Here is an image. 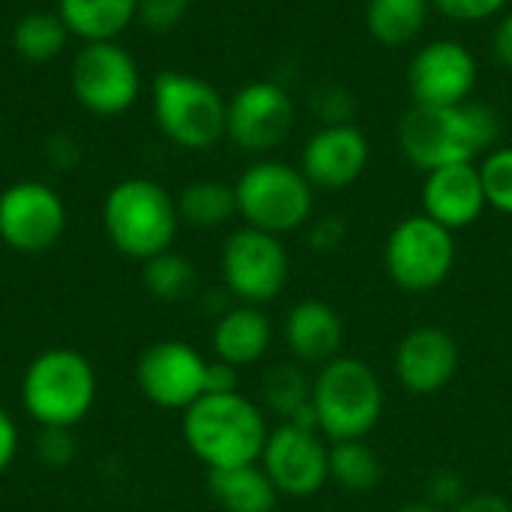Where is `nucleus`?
<instances>
[{
    "label": "nucleus",
    "instance_id": "obj_1",
    "mask_svg": "<svg viewBox=\"0 0 512 512\" xmlns=\"http://www.w3.org/2000/svg\"><path fill=\"white\" fill-rule=\"evenodd\" d=\"M501 135L495 108L483 102L459 105H411L399 120V147L420 171L474 162Z\"/></svg>",
    "mask_w": 512,
    "mask_h": 512
},
{
    "label": "nucleus",
    "instance_id": "obj_2",
    "mask_svg": "<svg viewBox=\"0 0 512 512\" xmlns=\"http://www.w3.org/2000/svg\"><path fill=\"white\" fill-rule=\"evenodd\" d=\"M267 435L264 411L243 393H207L183 411L186 447L207 471L261 462Z\"/></svg>",
    "mask_w": 512,
    "mask_h": 512
},
{
    "label": "nucleus",
    "instance_id": "obj_3",
    "mask_svg": "<svg viewBox=\"0 0 512 512\" xmlns=\"http://www.w3.org/2000/svg\"><path fill=\"white\" fill-rule=\"evenodd\" d=\"M318 432L336 441H363L384 414V387L369 363L339 354L312 378Z\"/></svg>",
    "mask_w": 512,
    "mask_h": 512
},
{
    "label": "nucleus",
    "instance_id": "obj_4",
    "mask_svg": "<svg viewBox=\"0 0 512 512\" xmlns=\"http://www.w3.org/2000/svg\"><path fill=\"white\" fill-rule=\"evenodd\" d=\"M102 228L120 255L147 261L159 252H168L177 237V198L147 177L120 180L105 195Z\"/></svg>",
    "mask_w": 512,
    "mask_h": 512
},
{
    "label": "nucleus",
    "instance_id": "obj_5",
    "mask_svg": "<svg viewBox=\"0 0 512 512\" xmlns=\"http://www.w3.org/2000/svg\"><path fill=\"white\" fill-rule=\"evenodd\" d=\"M96 399V372L84 354L69 348L42 351L21 378L24 411L45 429L78 426Z\"/></svg>",
    "mask_w": 512,
    "mask_h": 512
},
{
    "label": "nucleus",
    "instance_id": "obj_6",
    "mask_svg": "<svg viewBox=\"0 0 512 512\" xmlns=\"http://www.w3.org/2000/svg\"><path fill=\"white\" fill-rule=\"evenodd\" d=\"M150 96L156 126L171 144L183 150H210L225 138L228 102L210 81L165 69L153 78Z\"/></svg>",
    "mask_w": 512,
    "mask_h": 512
},
{
    "label": "nucleus",
    "instance_id": "obj_7",
    "mask_svg": "<svg viewBox=\"0 0 512 512\" xmlns=\"http://www.w3.org/2000/svg\"><path fill=\"white\" fill-rule=\"evenodd\" d=\"M234 192L237 216H243L249 228L276 237L306 225L315 207V186L306 180V174L276 159L249 165L234 183Z\"/></svg>",
    "mask_w": 512,
    "mask_h": 512
},
{
    "label": "nucleus",
    "instance_id": "obj_8",
    "mask_svg": "<svg viewBox=\"0 0 512 512\" xmlns=\"http://www.w3.org/2000/svg\"><path fill=\"white\" fill-rule=\"evenodd\" d=\"M456 264L453 231L426 213L402 219L384 246L387 276L408 294H426L447 282Z\"/></svg>",
    "mask_w": 512,
    "mask_h": 512
},
{
    "label": "nucleus",
    "instance_id": "obj_9",
    "mask_svg": "<svg viewBox=\"0 0 512 512\" xmlns=\"http://www.w3.org/2000/svg\"><path fill=\"white\" fill-rule=\"evenodd\" d=\"M69 87L84 111L96 117H117L138 102L141 69L117 39L84 42L72 57Z\"/></svg>",
    "mask_w": 512,
    "mask_h": 512
},
{
    "label": "nucleus",
    "instance_id": "obj_10",
    "mask_svg": "<svg viewBox=\"0 0 512 512\" xmlns=\"http://www.w3.org/2000/svg\"><path fill=\"white\" fill-rule=\"evenodd\" d=\"M222 279L231 297L249 306L276 300L288 282V252L276 234L237 228L222 249Z\"/></svg>",
    "mask_w": 512,
    "mask_h": 512
},
{
    "label": "nucleus",
    "instance_id": "obj_11",
    "mask_svg": "<svg viewBox=\"0 0 512 512\" xmlns=\"http://www.w3.org/2000/svg\"><path fill=\"white\" fill-rule=\"evenodd\" d=\"M276 492L285 498H312L330 483V444L318 429L279 423L264 444L261 462Z\"/></svg>",
    "mask_w": 512,
    "mask_h": 512
},
{
    "label": "nucleus",
    "instance_id": "obj_12",
    "mask_svg": "<svg viewBox=\"0 0 512 512\" xmlns=\"http://www.w3.org/2000/svg\"><path fill=\"white\" fill-rule=\"evenodd\" d=\"M66 228L63 198L39 180H21L0 192V240L24 255L51 249Z\"/></svg>",
    "mask_w": 512,
    "mask_h": 512
},
{
    "label": "nucleus",
    "instance_id": "obj_13",
    "mask_svg": "<svg viewBox=\"0 0 512 512\" xmlns=\"http://www.w3.org/2000/svg\"><path fill=\"white\" fill-rule=\"evenodd\" d=\"M135 381L153 405L186 411L207 393V360L186 342H153L135 363Z\"/></svg>",
    "mask_w": 512,
    "mask_h": 512
},
{
    "label": "nucleus",
    "instance_id": "obj_14",
    "mask_svg": "<svg viewBox=\"0 0 512 512\" xmlns=\"http://www.w3.org/2000/svg\"><path fill=\"white\" fill-rule=\"evenodd\" d=\"M294 99L276 81H249L228 99L225 135L246 153L279 147L294 129Z\"/></svg>",
    "mask_w": 512,
    "mask_h": 512
},
{
    "label": "nucleus",
    "instance_id": "obj_15",
    "mask_svg": "<svg viewBox=\"0 0 512 512\" xmlns=\"http://www.w3.org/2000/svg\"><path fill=\"white\" fill-rule=\"evenodd\" d=\"M474 84H477V60L456 39H435L423 45L408 69V90L414 105L468 102Z\"/></svg>",
    "mask_w": 512,
    "mask_h": 512
},
{
    "label": "nucleus",
    "instance_id": "obj_16",
    "mask_svg": "<svg viewBox=\"0 0 512 512\" xmlns=\"http://www.w3.org/2000/svg\"><path fill=\"white\" fill-rule=\"evenodd\" d=\"M369 165V141L360 126H321L303 147V174L315 189L336 192L360 180Z\"/></svg>",
    "mask_w": 512,
    "mask_h": 512
},
{
    "label": "nucleus",
    "instance_id": "obj_17",
    "mask_svg": "<svg viewBox=\"0 0 512 512\" xmlns=\"http://www.w3.org/2000/svg\"><path fill=\"white\" fill-rule=\"evenodd\" d=\"M459 369V345L441 327H414L396 348V378L414 396L441 393Z\"/></svg>",
    "mask_w": 512,
    "mask_h": 512
},
{
    "label": "nucleus",
    "instance_id": "obj_18",
    "mask_svg": "<svg viewBox=\"0 0 512 512\" xmlns=\"http://www.w3.org/2000/svg\"><path fill=\"white\" fill-rule=\"evenodd\" d=\"M486 192L477 162L444 165L426 174L423 183V213L438 225L459 231L474 225L486 210Z\"/></svg>",
    "mask_w": 512,
    "mask_h": 512
},
{
    "label": "nucleus",
    "instance_id": "obj_19",
    "mask_svg": "<svg viewBox=\"0 0 512 512\" xmlns=\"http://www.w3.org/2000/svg\"><path fill=\"white\" fill-rule=\"evenodd\" d=\"M285 345L297 363L324 366L342 354L345 321L324 300H303L285 318Z\"/></svg>",
    "mask_w": 512,
    "mask_h": 512
},
{
    "label": "nucleus",
    "instance_id": "obj_20",
    "mask_svg": "<svg viewBox=\"0 0 512 512\" xmlns=\"http://www.w3.org/2000/svg\"><path fill=\"white\" fill-rule=\"evenodd\" d=\"M270 339H273V327L261 306H249V303L231 306L213 324L216 360L231 363L237 369L258 363L267 354Z\"/></svg>",
    "mask_w": 512,
    "mask_h": 512
},
{
    "label": "nucleus",
    "instance_id": "obj_21",
    "mask_svg": "<svg viewBox=\"0 0 512 512\" xmlns=\"http://www.w3.org/2000/svg\"><path fill=\"white\" fill-rule=\"evenodd\" d=\"M57 15L84 42H114L138 21V0H57Z\"/></svg>",
    "mask_w": 512,
    "mask_h": 512
},
{
    "label": "nucleus",
    "instance_id": "obj_22",
    "mask_svg": "<svg viewBox=\"0 0 512 512\" xmlns=\"http://www.w3.org/2000/svg\"><path fill=\"white\" fill-rule=\"evenodd\" d=\"M207 486L225 512H273L279 504V492L258 462L210 471Z\"/></svg>",
    "mask_w": 512,
    "mask_h": 512
},
{
    "label": "nucleus",
    "instance_id": "obj_23",
    "mask_svg": "<svg viewBox=\"0 0 512 512\" xmlns=\"http://www.w3.org/2000/svg\"><path fill=\"white\" fill-rule=\"evenodd\" d=\"M264 405L282 420L303 429H318L315 408H312V381L303 375L297 363H279L264 375L261 384Z\"/></svg>",
    "mask_w": 512,
    "mask_h": 512
},
{
    "label": "nucleus",
    "instance_id": "obj_24",
    "mask_svg": "<svg viewBox=\"0 0 512 512\" xmlns=\"http://www.w3.org/2000/svg\"><path fill=\"white\" fill-rule=\"evenodd\" d=\"M429 9L432 0H369L366 27L381 45L399 48L423 33Z\"/></svg>",
    "mask_w": 512,
    "mask_h": 512
},
{
    "label": "nucleus",
    "instance_id": "obj_25",
    "mask_svg": "<svg viewBox=\"0 0 512 512\" xmlns=\"http://www.w3.org/2000/svg\"><path fill=\"white\" fill-rule=\"evenodd\" d=\"M180 222L210 231L237 216V192L222 180H195L177 198Z\"/></svg>",
    "mask_w": 512,
    "mask_h": 512
},
{
    "label": "nucleus",
    "instance_id": "obj_26",
    "mask_svg": "<svg viewBox=\"0 0 512 512\" xmlns=\"http://www.w3.org/2000/svg\"><path fill=\"white\" fill-rule=\"evenodd\" d=\"M69 36L72 33L66 30L63 18L57 12L33 9V12H24L15 21V27H12V48L18 51V57H24L30 63H48L57 54H63Z\"/></svg>",
    "mask_w": 512,
    "mask_h": 512
},
{
    "label": "nucleus",
    "instance_id": "obj_27",
    "mask_svg": "<svg viewBox=\"0 0 512 512\" xmlns=\"http://www.w3.org/2000/svg\"><path fill=\"white\" fill-rule=\"evenodd\" d=\"M381 459L363 441H336L330 444V480L345 492L366 495L381 483Z\"/></svg>",
    "mask_w": 512,
    "mask_h": 512
},
{
    "label": "nucleus",
    "instance_id": "obj_28",
    "mask_svg": "<svg viewBox=\"0 0 512 512\" xmlns=\"http://www.w3.org/2000/svg\"><path fill=\"white\" fill-rule=\"evenodd\" d=\"M141 282L150 297L162 303H180L195 291V267L177 252H159L144 261Z\"/></svg>",
    "mask_w": 512,
    "mask_h": 512
},
{
    "label": "nucleus",
    "instance_id": "obj_29",
    "mask_svg": "<svg viewBox=\"0 0 512 512\" xmlns=\"http://www.w3.org/2000/svg\"><path fill=\"white\" fill-rule=\"evenodd\" d=\"M480 180L486 192V204L498 213L512 216V147L489 150L480 162Z\"/></svg>",
    "mask_w": 512,
    "mask_h": 512
},
{
    "label": "nucleus",
    "instance_id": "obj_30",
    "mask_svg": "<svg viewBox=\"0 0 512 512\" xmlns=\"http://www.w3.org/2000/svg\"><path fill=\"white\" fill-rule=\"evenodd\" d=\"M312 111L318 114V120L324 126H336V123H351L354 114V96L348 87L339 84H324L312 93Z\"/></svg>",
    "mask_w": 512,
    "mask_h": 512
},
{
    "label": "nucleus",
    "instance_id": "obj_31",
    "mask_svg": "<svg viewBox=\"0 0 512 512\" xmlns=\"http://www.w3.org/2000/svg\"><path fill=\"white\" fill-rule=\"evenodd\" d=\"M189 3L192 0H138V21L153 33H168L186 18Z\"/></svg>",
    "mask_w": 512,
    "mask_h": 512
},
{
    "label": "nucleus",
    "instance_id": "obj_32",
    "mask_svg": "<svg viewBox=\"0 0 512 512\" xmlns=\"http://www.w3.org/2000/svg\"><path fill=\"white\" fill-rule=\"evenodd\" d=\"M36 456L42 465L48 468H66L75 459V441H72V429H54L45 426L36 438Z\"/></svg>",
    "mask_w": 512,
    "mask_h": 512
},
{
    "label": "nucleus",
    "instance_id": "obj_33",
    "mask_svg": "<svg viewBox=\"0 0 512 512\" xmlns=\"http://www.w3.org/2000/svg\"><path fill=\"white\" fill-rule=\"evenodd\" d=\"M507 3L510 0H432V6L453 21H486L498 15Z\"/></svg>",
    "mask_w": 512,
    "mask_h": 512
},
{
    "label": "nucleus",
    "instance_id": "obj_34",
    "mask_svg": "<svg viewBox=\"0 0 512 512\" xmlns=\"http://www.w3.org/2000/svg\"><path fill=\"white\" fill-rule=\"evenodd\" d=\"M468 495L462 492V480H459V474H453V471H438L432 480H429V498L426 501H432L435 507H441L444 512H450L459 501H465Z\"/></svg>",
    "mask_w": 512,
    "mask_h": 512
},
{
    "label": "nucleus",
    "instance_id": "obj_35",
    "mask_svg": "<svg viewBox=\"0 0 512 512\" xmlns=\"http://www.w3.org/2000/svg\"><path fill=\"white\" fill-rule=\"evenodd\" d=\"M342 240H345V222L336 219V216H324V219L315 222L312 231H309V243H312L318 252H330V249H336Z\"/></svg>",
    "mask_w": 512,
    "mask_h": 512
},
{
    "label": "nucleus",
    "instance_id": "obj_36",
    "mask_svg": "<svg viewBox=\"0 0 512 512\" xmlns=\"http://www.w3.org/2000/svg\"><path fill=\"white\" fill-rule=\"evenodd\" d=\"M45 156L51 159V165L54 168H60V171H66V168H75V162H78V144H75V138L72 135H66V132H57V135H51V141L45 144Z\"/></svg>",
    "mask_w": 512,
    "mask_h": 512
},
{
    "label": "nucleus",
    "instance_id": "obj_37",
    "mask_svg": "<svg viewBox=\"0 0 512 512\" xmlns=\"http://www.w3.org/2000/svg\"><path fill=\"white\" fill-rule=\"evenodd\" d=\"M207 393H240V375L237 366L213 360L207 363ZM204 393V396H207Z\"/></svg>",
    "mask_w": 512,
    "mask_h": 512
},
{
    "label": "nucleus",
    "instance_id": "obj_38",
    "mask_svg": "<svg viewBox=\"0 0 512 512\" xmlns=\"http://www.w3.org/2000/svg\"><path fill=\"white\" fill-rule=\"evenodd\" d=\"M450 512H512V504L501 495L483 492V495H468L465 501H459Z\"/></svg>",
    "mask_w": 512,
    "mask_h": 512
},
{
    "label": "nucleus",
    "instance_id": "obj_39",
    "mask_svg": "<svg viewBox=\"0 0 512 512\" xmlns=\"http://www.w3.org/2000/svg\"><path fill=\"white\" fill-rule=\"evenodd\" d=\"M15 453H18V429L12 417L0 408V474L12 465Z\"/></svg>",
    "mask_w": 512,
    "mask_h": 512
},
{
    "label": "nucleus",
    "instance_id": "obj_40",
    "mask_svg": "<svg viewBox=\"0 0 512 512\" xmlns=\"http://www.w3.org/2000/svg\"><path fill=\"white\" fill-rule=\"evenodd\" d=\"M495 57H498V63L512 69V12L501 18V24L495 30Z\"/></svg>",
    "mask_w": 512,
    "mask_h": 512
},
{
    "label": "nucleus",
    "instance_id": "obj_41",
    "mask_svg": "<svg viewBox=\"0 0 512 512\" xmlns=\"http://www.w3.org/2000/svg\"><path fill=\"white\" fill-rule=\"evenodd\" d=\"M396 512H444L441 507H435L432 501H411V504H402Z\"/></svg>",
    "mask_w": 512,
    "mask_h": 512
}]
</instances>
